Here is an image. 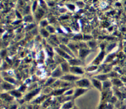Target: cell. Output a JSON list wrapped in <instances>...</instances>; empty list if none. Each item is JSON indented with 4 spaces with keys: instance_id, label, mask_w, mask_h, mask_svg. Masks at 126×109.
Here are the masks:
<instances>
[{
    "instance_id": "1",
    "label": "cell",
    "mask_w": 126,
    "mask_h": 109,
    "mask_svg": "<svg viewBox=\"0 0 126 109\" xmlns=\"http://www.w3.org/2000/svg\"><path fill=\"white\" fill-rule=\"evenodd\" d=\"M78 84H79L80 85L79 86H89V83L88 81L87 80H82V81H81V82H78Z\"/></svg>"
},
{
    "instance_id": "2",
    "label": "cell",
    "mask_w": 126,
    "mask_h": 109,
    "mask_svg": "<svg viewBox=\"0 0 126 109\" xmlns=\"http://www.w3.org/2000/svg\"><path fill=\"white\" fill-rule=\"evenodd\" d=\"M64 78H66V79H67V80H75V79H76V77H71V76H68V77H64Z\"/></svg>"
},
{
    "instance_id": "3",
    "label": "cell",
    "mask_w": 126,
    "mask_h": 109,
    "mask_svg": "<svg viewBox=\"0 0 126 109\" xmlns=\"http://www.w3.org/2000/svg\"><path fill=\"white\" fill-rule=\"evenodd\" d=\"M3 86L4 88H6V89H11V88H12V86H11L10 85H8V84H4Z\"/></svg>"
},
{
    "instance_id": "4",
    "label": "cell",
    "mask_w": 126,
    "mask_h": 109,
    "mask_svg": "<svg viewBox=\"0 0 126 109\" xmlns=\"http://www.w3.org/2000/svg\"><path fill=\"white\" fill-rule=\"evenodd\" d=\"M94 83H95V85L97 87H98V88H100V84L99 83H98V82H96V81H94Z\"/></svg>"
}]
</instances>
